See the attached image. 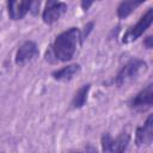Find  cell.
I'll list each match as a JSON object with an SVG mask.
<instances>
[{
    "instance_id": "6da1fadb",
    "label": "cell",
    "mask_w": 153,
    "mask_h": 153,
    "mask_svg": "<svg viewBox=\"0 0 153 153\" xmlns=\"http://www.w3.org/2000/svg\"><path fill=\"white\" fill-rule=\"evenodd\" d=\"M80 39L81 35L78 27H71L61 32L55 37L49 53H47V57L53 56L54 60L59 62L69 61L74 56Z\"/></svg>"
},
{
    "instance_id": "7a4b0ae2",
    "label": "cell",
    "mask_w": 153,
    "mask_h": 153,
    "mask_svg": "<svg viewBox=\"0 0 153 153\" xmlns=\"http://www.w3.org/2000/svg\"><path fill=\"white\" fill-rule=\"evenodd\" d=\"M147 63L140 59H131L129 60L117 73L115 78V84L117 86H123L134 79H136L142 72H146Z\"/></svg>"
},
{
    "instance_id": "3957f363",
    "label": "cell",
    "mask_w": 153,
    "mask_h": 153,
    "mask_svg": "<svg viewBox=\"0 0 153 153\" xmlns=\"http://www.w3.org/2000/svg\"><path fill=\"white\" fill-rule=\"evenodd\" d=\"M130 141V135L127 131H122L116 139L109 133L102 136V149L104 153H124Z\"/></svg>"
},
{
    "instance_id": "277c9868",
    "label": "cell",
    "mask_w": 153,
    "mask_h": 153,
    "mask_svg": "<svg viewBox=\"0 0 153 153\" xmlns=\"http://www.w3.org/2000/svg\"><path fill=\"white\" fill-rule=\"evenodd\" d=\"M153 23V8H148L143 16L139 19V22L131 26L124 35H123V38H122V42L124 44H128V43H131L134 41H136L140 36L143 35V32L152 25Z\"/></svg>"
},
{
    "instance_id": "5b68a950",
    "label": "cell",
    "mask_w": 153,
    "mask_h": 153,
    "mask_svg": "<svg viewBox=\"0 0 153 153\" xmlns=\"http://www.w3.org/2000/svg\"><path fill=\"white\" fill-rule=\"evenodd\" d=\"M38 55H39V50L37 44L33 41H25L16 53L14 62L17 66L23 67L30 63L31 61H33L36 57H38Z\"/></svg>"
},
{
    "instance_id": "8992f818",
    "label": "cell",
    "mask_w": 153,
    "mask_h": 153,
    "mask_svg": "<svg viewBox=\"0 0 153 153\" xmlns=\"http://www.w3.org/2000/svg\"><path fill=\"white\" fill-rule=\"evenodd\" d=\"M67 4L62 1H48L45 8L42 13V19L45 24L51 25L57 22L66 12H67Z\"/></svg>"
},
{
    "instance_id": "52a82bcc",
    "label": "cell",
    "mask_w": 153,
    "mask_h": 153,
    "mask_svg": "<svg viewBox=\"0 0 153 153\" xmlns=\"http://www.w3.org/2000/svg\"><path fill=\"white\" fill-rule=\"evenodd\" d=\"M153 105V85H147L129 102L130 109L134 111H145Z\"/></svg>"
},
{
    "instance_id": "ba28073f",
    "label": "cell",
    "mask_w": 153,
    "mask_h": 153,
    "mask_svg": "<svg viewBox=\"0 0 153 153\" xmlns=\"http://www.w3.org/2000/svg\"><path fill=\"white\" fill-rule=\"evenodd\" d=\"M153 141V115H149L143 126L137 127L135 134L136 146H149Z\"/></svg>"
},
{
    "instance_id": "9c48e42d",
    "label": "cell",
    "mask_w": 153,
    "mask_h": 153,
    "mask_svg": "<svg viewBox=\"0 0 153 153\" xmlns=\"http://www.w3.org/2000/svg\"><path fill=\"white\" fill-rule=\"evenodd\" d=\"M32 7V1H8L7 10L8 16L12 20H20L23 19Z\"/></svg>"
},
{
    "instance_id": "30bf717a",
    "label": "cell",
    "mask_w": 153,
    "mask_h": 153,
    "mask_svg": "<svg viewBox=\"0 0 153 153\" xmlns=\"http://www.w3.org/2000/svg\"><path fill=\"white\" fill-rule=\"evenodd\" d=\"M79 72H80V65L73 63V65H68L59 71L53 72V78L57 81H69Z\"/></svg>"
},
{
    "instance_id": "8fae6325",
    "label": "cell",
    "mask_w": 153,
    "mask_h": 153,
    "mask_svg": "<svg viewBox=\"0 0 153 153\" xmlns=\"http://www.w3.org/2000/svg\"><path fill=\"white\" fill-rule=\"evenodd\" d=\"M90 88H91V85L90 84H85L75 92V94H74V97L72 99V106L74 109H80V108H82L85 105V103L87 102V96H88Z\"/></svg>"
},
{
    "instance_id": "7c38bea8",
    "label": "cell",
    "mask_w": 153,
    "mask_h": 153,
    "mask_svg": "<svg viewBox=\"0 0 153 153\" xmlns=\"http://www.w3.org/2000/svg\"><path fill=\"white\" fill-rule=\"evenodd\" d=\"M142 4V1H135V0H130V1H122L118 7H117V17L120 19H126L137 6H140Z\"/></svg>"
},
{
    "instance_id": "4fadbf2b",
    "label": "cell",
    "mask_w": 153,
    "mask_h": 153,
    "mask_svg": "<svg viewBox=\"0 0 153 153\" xmlns=\"http://www.w3.org/2000/svg\"><path fill=\"white\" fill-rule=\"evenodd\" d=\"M143 45H145V48H147V49H152V48H153V38H152V36H148V37L145 38Z\"/></svg>"
},
{
    "instance_id": "5bb4252c",
    "label": "cell",
    "mask_w": 153,
    "mask_h": 153,
    "mask_svg": "<svg viewBox=\"0 0 153 153\" xmlns=\"http://www.w3.org/2000/svg\"><path fill=\"white\" fill-rule=\"evenodd\" d=\"M73 153H98L97 151H96V148H93V147H87V148H85L84 151H79V152H73Z\"/></svg>"
},
{
    "instance_id": "9a60e30c",
    "label": "cell",
    "mask_w": 153,
    "mask_h": 153,
    "mask_svg": "<svg viewBox=\"0 0 153 153\" xmlns=\"http://www.w3.org/2000/svg\"><path fill=\"white\" fill-rule=\"evenodd\" d=\"M92 5H93L92 1H82V2H81V7H82L84 11H87Z\"/></svg>"
}]
</instances>
